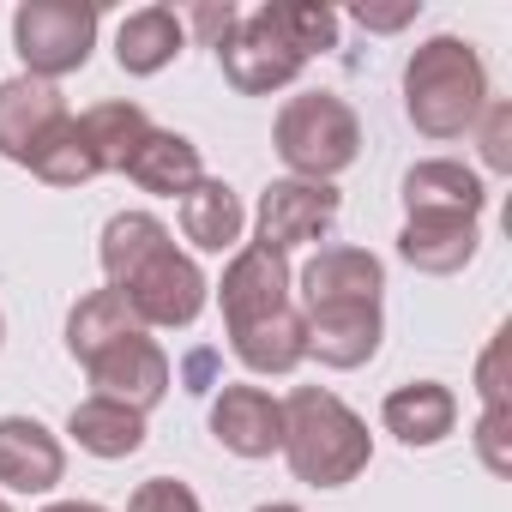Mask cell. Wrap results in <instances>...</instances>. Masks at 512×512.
Masks as SVG:
<instances>
[{
	"label": "cell",
	"instance_id": "cell-2",
	"mask_svg": "<svg viewBox=\"0 0 512 512\" xmlns=\"http://www.w3.org/2000/svg\"><path fill=\"white\" fill-rule=\"evenodd\" d=\"M284 458L308 488H344L368 470V422L326 386H296L284 404Z\"/></svg>",
	"mask_w": 512,
	"mask_h": 512
},
{
	"label": "cell",
	"instance_id": "cell-36",
	"mask_svg": "<svg viewBox=\"0 0 512 512\" xmlns=\"http://www.w3.org/2000/svg\"><path fill=\"white\" fill-rule=\"evenodd\" d=\"M0 332H7V326H0Z\"/></svg>",
	"mask_w": 512,
	"mask_h": 512
},
{
	"label": "cell",
	"instance_id": "cell-11",
	"mask_svg": "<svg viewBox=\"0 0 512 512\" xmlns=\"http://www.w3.org/2000/svg\"><path fill=\"white\" fill-rule=\"evenodd\" d=\"M67 115H73V109H67L61 85L31 79V73L7 79V85H0V157L31 163V151H37V145H43Z\"/></svg>",
	"mask_w": 512,
	"mask_h": 512
},
{
	"label": "cell",
	"instance_id": "cell-18",
	"mask_svg": "<svg viewBox=\"0 0 512 512\" xmlns=\"http://www.w3.org/2000/svg\"><path fill=\"white\" fill-rule=\"evenodd\" d=\"M398 253L428 278H452L476 260V223L470 217H410L398 235Z\"/></svg>",
	"mask_w": 512,
	"mask_h": 512
},
{
	"label": "cell",
	"instance_id": "cell-33",
	"mask_svg": "<svg viewBox=\"0 0 512 512\" xmlns=\"http://www.w3.org/2000/svg\"><path fill=\"white\" fill-rule=\"evenodd\" d=\"M49 512H103V506H91V500H61V506H49Z\"/></svg>",
	"mask_w": 512,
	"mask_h": 512
},
{
	"label": "cell",
	"instance_id": "cell-3",
	"mask_svg": "<svg viewBox=\"0 0 512 512\" xmlns=\"http://www.w3.org/2000/svg\"><path fill=\"white\" fill-rule=\"evenodd\" d=\"M488 109V67L464 37H428L404 67V115L428 139H458Z\"/></svg>",
	"mask_w": 512,
	"mask_h": 512
},
{
	"label": "cell",
	"instance_id": "cell-34",
	"mask_svg": "<svg viewBox=\"0 0 512 512\" xmlns=\"http://www.w3.org/2000/svg\"><path fill=\"white\" fill-rule=\"evenodd\" d=\"M253 512H302V506H284V500H278V506H253Z\"/></svg>",
	"mask_w": 512,
	"mask_h": 512
},
{
	"label": "cell",
	"instance_id": "cell-16",
	"mask_svg": "<svg viewBox=\"0 0 512 512\" xmlns=\"http://www.w3.org/2000/svg\"><path fill=\"white\" fill-rule=\"evenodd\" d=\"M380 422L386 434H398L404 446H440L458 422V398L440 386V380H410L398 392H386L380 404Z\"/></svg>",
	"mask_w": 512,
	"mask_h": 512
},
{
	"label": "cell",
	"instance_id": "cell-30",
	"mask_svg": "<svg viewBox=\"0 0 512 512\" xmlns=\"http://www.w3.org/2000/svg\"><path fill=\"white\" fill-rule=\"evenodd\" d=\"M506 338H512V332H494V344H488V350H482V362H476L482 410H500V404H512V398H506Z\"/></svg>",
	"mask_w": 512,
	"mask_h": 512
},
{
	"label": "cell",
	"instance_id": "cell-19",
	"mask_svg": "<svg viewBox=\"0 0 512 512\" xmlns=\"http://www.w3.org/2000/svg\"><path fill=\"white\" fill-rule=\"evenodd\" d=\"M127 181H139L145 193H163V199H175V193H187L205 169H199V145L187 139V133H169V127H151L145 139H139V151L127 157V169H121Z\"/></svg>",
	"mask_w": 512,
	"mask_h": 512
},
{
	"label": "cell",
	"instance_id": "cell-31",
	"mask_svg": "<svg viewBox=\"0 0 512 512\" xmlns=\"http://www.w3.org/2000/svg\"><path fill=\"white\" fill-rule=\"evenodd\" d=\"M235 19H241L235 7H193V13H181V25H193L205 43H223V37L235 31Z\"/></svg>",
	"mask_w": 512,
	"mask_h": 512
},
{
	"label": "cell",
	"instance_id": "cell-10",
	"mask_svg": "<svg viewBox=\"0 0 512 512\" xmlns=\"http://www.w3.org/2000/svg\"><path fill=\"white\" fill-rule=\"evenodd\" d=\"M211 434L235 458H272L284 452V404L260 386H223L211 398Z\"/></svg>",
	"mask_w": 512,
	"mask_h": 512
},
{
	"label": "cell",
	"instance_id": "cell-23",
	"mask_svg": "<svg viewBox=\"0 0 512 512\" xmlns=\"http://www.w3.org/2000/svg\"><path fill=\"white\" fill-rule=\"evenodd\" d=\"M37 181H49V187H85V181H97L103 175V163H97V151H91V139H85V127H79V115H67L37 151H31V163H25Z\"/></svg>",
	"mask_w": 512,
	"mask_h": 512
},
{
	"label": "cell",
	"instance_id": "cell-22",
	"mask_svg": "<svg viewBox=\"0 0 512 512\" xmlns=\"http://www.w3.org/2000/svg\"><path fill=\"white\" fill-rule=\"evenodd\" d=\"M67 434L91 458H133L145 446V416L127 410V404H115V398H85V404H73Z\"/></svg>",
	"mask_w": 512,
	"mask_h": 512
},
{
	"label": "cell",
	"instance_id": "cell-17",
	"mask_svg": "<svg viewBox=\"0 0 512 512\" xmlns=\"http://www.w3.org/2000/svg\"><path fill=\"white\" fill-rule=\"evenodd\" d=\"M181 43H187V25H181L175 7H139L115 31V61H121V73L151 79V73H163L181 55Z\"/></svg>",
	"mask_w": 512,
	"mask_h": 512
},
{
	"label": "cell",
	"instance_id": "cell-26",
	"mask_svg": "<svg viewBox=\"0 0 512 512\" xmlns=\"http://www.w3.org/2000/svg\"><path fill=\"white\" fill-rule=\"evenodd\" d=\"M272 19H278V31L314 61V55H326V49H338V13L332 7H314V0H284V7H272Z\"/></svg>",
	"mask_w": 512,
	"mask_h": 512
},
{
	"label": "cell",
	"instance_id": "cell-7",
	"mask_svg": "<svg viewBox=\"0 0 512 512\" xmlns=\"http://www.w3.org/2000/svg\"><path fill=\"white\" fill-rule=\"evenodd\" d=\"M85 374H91V398H115V404H127V410H151V404H163V392H169V356H163V344L157 338H145V332H127V338H115L109 350H97L91 362H85Z\"/></svg>",
	"mask_w": 512,
	"mask_h": 512
},
{
	"label": "cell",
	"instance_id": "cell-29",
	"mask_svg": "<svg viewBox=\"0 0 512 512\" xmlns=\"http://www.w3.org/2000/svg\"><path fill=\"white\" fill-rule=\"evenodd\" d=\"M476 121H482V157H488V169L506 175L512 169V109L506 103H488Z\"/></svg>",
	"mask_w": 512,
	"mask_h": 512
},
{
	"label": "cell",
	"instance_id": "cell-28",
	"mask_svg": "<svg viewBox=\"0 0 512 512\" xmlns=\"http://www.w3.org/2000/svg\"><path fill=\"white\" fill-rule=\"evenodd\" d=\"M127 512H199V500H193L187 482H175V476H151V482H139V494L127 500Z\"/></svg>",
	"mask_w": 512,
	"mask_h": 512
},
{
	"label": "cell",
	"instance_id": "cell-9",
	"mask_svg": "<svg viewBox=\"0 0 512 512\" xmlns=\"http://www.w3.org/2000/svg\"><path fill=\"white\" fill-rule=\"evenodd\" d=\"M338 217V187L332 181H272L260 193V247L290 253L302 241H320Z\"/></svg>",
	"mask_w": 512,
	"mask_h": 512
},
{
	"label": "cell",
	"instance_id": "cell-14",
	"mask_svg": "<svg viewBox=\"0 0 512 512\" xmlns=\"http://www.w3.org/2000/svg\"><path fill=\"white\" fill-rule=\"evenodd\" d=\"M386 272L368 247H320L302 266V308L320 302H380Z\"/></svg>",
	"mask_w": 512,
	"mask_h": 512
},
{
	"label": "cell",
	"instance_id": "cell-5",
	"mask_svg": "<svg viewBox=\"0 0 512 512\" xmlns=\"http://www.w3.org/2000/svg\"><path fill=\"white\" fill-rule=\"evenodd\" d=\"M97 43V7L91 0H25L13 13V49L31 79H61L91 61Z\"/></svg>",
	"mask_w": 512,
	"mask_h": 512
},
{
	"label": "cell",
	"instance_id": "cell-8",
	"mask_svg": "<svg viewBox=\"0 0 512 512\" xmlns=\"http://www.w3.org/2000/svg\"><path fill=\"white\" fill-rule=\"evenodd\" d=\"M217 296H223V326H229V332L296 308V302H290V253H272V247H260V241H247L235 260H229Z\"/></svg>",
	"mask_w": 512,
	"mask_h": 512
},
{
	"label": "cell",
	"instance_id": "cell-12",
	"mask_svg": "<svg viewBox=\"0 0 512 512\" xmlns=\"http://www.w3.org/2000/svg\"><path fill=\"white\" fill-rule=\"evenodd\" d=\"M308 326V356L326 368H362L380 350V302H320L302 308Z\"/></svg>",
	"mask_w": 512,
	"mask_h": 512
},
{
	"label": "cell",
	"instance_id": "cell-20",
	"mask_svg": "<svg viewBox=\"0 0 512 512\" xmlns=\"http://www.w3.org/2000/svg\"><path fill=\"white\" fill-rule=\"evenodd\" d=\"M241 223H247V211H241V199H235L229 181L199 175V181L181 193V235H187L199 253H229V247L241 241Z\"/></svg>",
	"mask_w": 512,
	"mask_h": 512
},
{
	"label": "cell",
	"instance_id": "cell-27",
	"mask_svg": "<svg viewBox=\"0 0 512 512\" xmlns=\"http://www.w3.org/2000/svg\"><path fill=\"white\" fill-rule=\"evenodd\" d=\"M512 404H500V410H482V422H476V452H482V464L494 470V476H512Z\"/></svg>",
	"mask_w": 512,
	"mask_h": 512
},
{
	"label": "cell",
	"instance_id": "cell-6",
	"mask_svg": "<svg viewBox=\"0 0 512 512\" xmlns=\"http://www.w3.org/2000/svg\"><path fill=\"white\" fill-rule=\"evenodd\" d=\"M217 67H223V79H229L241 97H272V91H284V85L302 79L308 55L278 31L272 7H260V13L235 19V31L217 43Z\"/></svg>",
	"mask_w": 512,
	"mask_h": 512
},
{
	"label": "cell",
	"instance_id": "cell-32",
	"mask_svg": "<svg viewBox=\"0 0 512 512\" xmlns=\"http://www.w3.org/2000/svg\"><path fill=\"white\" fill-rule=\"evenodd\" d=\"M356 19H362L368 31H398V25L416 19V7H398V13H368V7H356Z\"/></svg>",
	"mask_w": 512,
	"mask_h": 512
},
{
	"label": "cell",
	"instance_id": "cell-4",
	"mask_svg": "<svg viewBox=\"0 0 512 512\" xmlns=\"http://www.w3.org/2000/svg\"><path fill=\"white\" fill-rule=\"evenodd\" d=\"M278 157L296 169V181H332L338 169H350L362 157V121L344 97L332 91H302L278 109L272 127Z\"/></svg>",
	"mask_w": 512,
	"mask_h": 512
},
{
	"label": "cell",
	"instance_id": "cell-35",
	"mask_svg": "<svg viewBox=\"0 0 512 512\" xmlns=\"http://www.w3.org/2000/svg\"><path fill=\"white\" fill-rule=\"evenodd\" d=\"M0 512H13V506H7V500H0Z\"/></svg>",
	"mask_w": 512,
	"mask_h": 512
},
{
	"label": "cell",
	"instance_id": "cell-15",
	"mask_svg": "<svg viewBox=\"0 0 512 512\" xmlns=\"http://www.w3.org/2000/svg\"><path fill=\"white\" fill-rule=\"evenodd\" d=\"M482 205H488V187H482L476 169H464V163L434 157V163H416V169L404 175V211H410V217H470V223H476Z\"/></svg>",
	"mask_w": 512,
	"mask_h": 512
},
{
	"label": "cell",
	"instance_id": "cell-21",
	"mask_svg": "<svg viewBox=\"0 0 512 512\" xmlns=\"http://www.w3.org/2000/svg\"><path fill=\"white\" fill-rule=\"evenodd\" d=\"M229 350H235L253 374H290V368H302V356H308L302 308H284V314H272V320H253V326L229 332Z\"/></svg>",
	"mask_w": 512,
	"mask_h": 512
},
{
	"label": "cell",
	"instance_id": "cell-13",
	"mask_svg": "<svg viewBox=\"0 0 512 512\" xmlns=\"http://www.w3.org/2000/svg\"><path fill=\"white\" fill-rule=\"evenodd\" d=\"M61 476H67V452L37 416H0V488L49 494Z\"/></svg>",
	"mask_w": 512,
	"mask_h": 512
},
{
	"label": "cell",
	"instance_id": "cell-1",
	"mask_svg": "<svg viewBox=\"0 0 512 512\" xmlns=\"http://www.w3.org/2000/svg\"><path fill=\"white\" fill-rule=\"evenodd\" d=\"M103 272L139 326H193L205 314V272L151 211H115L103 223Z\"/></svg>",
	"mask_w": 512,
	"mask_h": 512
},
{
	"label": "cell",
	"instance_id": "cell-25",
	"mask_svg": "<svg viewBox=\"0 0 512 512\" xmlns=\"http://www.w3.org/2000/svg\"><path fill=\"white\" fill-rule=\"evenodd\" d=\"M127 332H145V326L127 314V302H121L115 290H91V296L67 314V350H73L79 362H91L97 350H109V344L127 338Z\"/></svg>",
	"mask_w": 512,
	"mask_h": 512
},
{
	"label": "cell",
	"instance_id": "cell-24",
	"mask_svg": "<svg viewBox=\"0 0 512 512\" xmlns=\"http://www.w3.org/2000/svg\"><path fill=\"white\" fill-rule=\"evenodd\" d=\"M79 127H85V139H91L103 175H109V169H127V157H133L139 139L151 133V115H145L139 103H97V109L79 115Z\"/></svg>",
	"mask_w": 512,
	"mask_h": 512
}]
</instances>
